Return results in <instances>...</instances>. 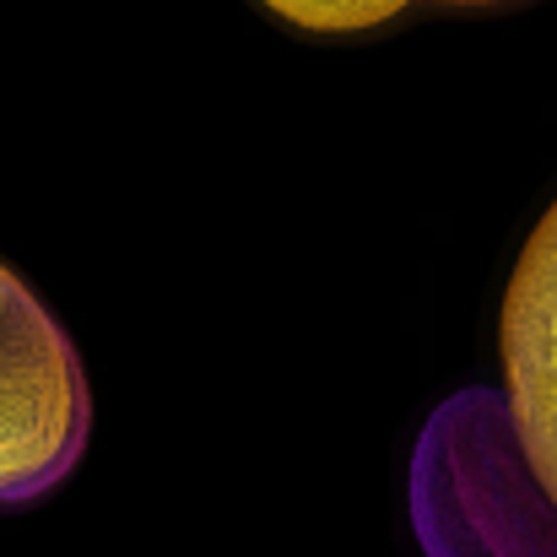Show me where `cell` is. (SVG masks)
Segmentation results:
<instances>
[{"label": "cell", "mask_w": 557, "mask_h": 557, "mask_svg": "<svg viewBox=\"0 0 557 557\" xmlns=\"http://www.w3.org/2000/svg\"><path fill=\"white\" fill-rule=\"evenodd\" d=\"M87 444V379L54 314L0 265V504L65 482Z\"/></svg>", "instance_id": "1"}, {"label": "cell", "mask_w": 557, "mask_h": 557, "mask_svg": "<svg viewBox=\"0 0 557 557\" xmlns=\"http://www.w3.org/2000/svg\"><path fill=\"white\" fill-rule=\"evenodd\" d=\"M498 347L515 444L542 498L557 509V200L520 249V265L504 293Z\"/></svg>", "instance_id": "2"}, {"label": "cell", "mask_w": 557, "mask_h": 557, "mask_svg": "<svg viewBox=\"0 0 557 557\" xmlns=\"http://www.w3.org/2000/svg\"><path fill=\"white\" fill-rule=\"evenodd\" d=\"M260 5H271L282 22L309 27V33H358V27H379L400 16L411 0H260Z\"/></svg>", "instance_id": "3"}, {"label": "cell", "mask_w": 557, "mask_h": 557, "mask_svg": "<svg viewBox=\"0 0 557 557\" xmlns=\"http://www.w3.org/2000/svg\"><path fill=\"white\" fill-rule=\"evenodd\" d=\"M438 5H498V0H438Z\"/></svg>", "instance_id": "4"}]
</instances>
